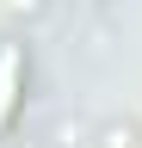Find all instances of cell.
<instances>
[{
	"mask_svg": "<svg viewBox=\"0 0 142 148\" xmlns=\"http://www.w3.org/2000/svg\"><path fill=\"white\" fill-rule=\"evenodd\" d=\"M19 49H0V130H6V117H12V105H19Z\"/></svg>",
	"mask_w": 142,
	"mask_h": 148,
	"instance_id": "cell-1",
	"label": "cell"
}]
</instances>
